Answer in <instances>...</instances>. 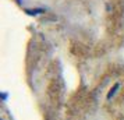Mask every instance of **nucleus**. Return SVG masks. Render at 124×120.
Instances as JSON below:
<instances>
[{"instance_id":"2","label":"nucleus","mask_w":124,"mask_h":120,"mask_svg":"<svg viewBox=\"0 0 124 120\" xmlns=\"http://www.w3.org/2000/svg\"><path fill=\"white\" fill-rule=\"evenodd\" d=\"M118 87H120V85H118V84H116V85H114V88H113L112 91L109 92V95H107V99H110V98H112L113 95H114V92H116V89H117Z\"/></svg>"},{"instance_id":"1","label":"nucleus","mask_w":124,"mask_h":120,"mask_svg":"<svg viewBox=\"0 0 124 120\" xmlns=\"http://www.w3.org/2000/svg\"><path fill=\"white\" fill-rule=\"evenodd\" d=\"M25 13L29 14V16H36V14H40V13H45V10L43 8H35V10H25Z\"/></svg>"}]
</instances>
